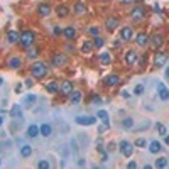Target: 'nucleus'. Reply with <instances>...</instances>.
<instances>
[{
  "label": "nucleus",
  "instance_id": "58836bf2",
  "mask_svg": "<svg viewBox=\"0 0 169 169\" xmlns=\"http://www.w3.org/2000/svg\"><path fill=\"white\" fill-rule=\"evenodd\" d=\"M134 146H135V147H141V149H144V147L147 146V141H146V139H142V137H141V139H137V141L134 142Z\"/></svg>",
  "mask_w": 169,
  "mask_h": 169
},
{
  "label": "nucleus",
  "instance_id": "680f3d73",
  "mask_svg": "<svg viewBox=\"0 0 169 169\" xmlns=\"http://www.w3.org/2000/svg\"><path fill=\"white\" fill-rule=\"evenodd\" d=\"M0 166H2V157H0Z\"/></svg>",
  "mask_w": 169,
  "mask_h": 169
},
{
  "label": "nucleus",
  "instance_id": "f8f14e48",
  "mask_svg": "<svg viewBox=\"0 0 169 169\" xmlns=\"http://www.w3.org/2000/svg\"><path fill=\"white\" fill-rule=\"evenodd\" d=\"M120 39L122 41H132L134 39V31H132L130 26H125L120 29Z\"/></svg>",
  "mask_w": 169,
  "mask_h": 169
},
{
  "label": "nucleus",
  "instance_id": "4be33fe9",
  "mask_svg": "<svg viewBox=\"0 0 169 169\" xmlns=\"http://www.w3.org/2000/svg\"><path fill=\"white\" fill-rule=\"evenodd\" d=\"M39 134H41L39 125H36V123H31V125L27 127V135H29V137H37Z\"/></svg>",
  "mask_w": 169,
  "mask_h": 169
},
{
  "label": "nucleus",
  "instance_id": "3c124183",
  "mask_svg": "<svg viewBox=\"0 0 169 169\" xmlns=\"http://www.w3.org/2000/svg\"><path fill=\"white\" fill-rule=\"evenodd\" d=\"M22 90H24V85H22V83H19L17 86H15V93L20 95V93H22Z\"/></svg>",
  "mask_w": 169,
  "mask_h": 169
},
{
  "label": "nucleus",
  "instance_id": "2f4dec72",
  "mask_svg": "<svg viewBox=\"0 0 169 169\" xmlns=\"http://www.w3.org/2000/svg\"><path fill=\"white\" fill-rule=\"evenodd\" d=\"M97 117H98V120L108 123V113H107L105 110H98V112H97Z\"/></svg>",
  "mask_w": 169,
  "mask_h": 169
},
{
  "label": "nucleus",
  "instance_id": "5fc2aeb1",
  "mask_svg": "<svg viewBox=\"0 0 169 169\" xmlns=\"http://www.w3.org/2000/svg\"><path fill=\"white\" fill-rule=\"evenodd\" d=\"M68 51H69V52H75V47H73L71 44H68Z\"/></svg>",
  "mask_w": 169,
  "mask_h": 169
},
{
  "label": "nucleus",
  "instance_id": "412c9836",
  "mask_svg": "<svg viewBox=\"0 0 169 169\" xmlns=\"http://www.w3.org/2000/svg\"><path fill=\"white\" fill-rule=\"evenodd\" d=\"M157 88H159V98H161L162 102H167V100H169V90L164 86V83H159Z\"/></svg>",
  "mask_w": 169,
  "mask_h": 169
},
{
  "label": "nucleus",
  "instance_id": "f257e3e1",
  "mask_svg": "<svg viewBox=\"0 0 169 169\" xmlns=\"http://www.w3.org/2000/svg\"><path fill=\"white\" fill-rule=\"evenodd\" d=\"M49 73V69H47V64L46 63H41V61H34V63L31 64V75L32 78H44Z\"/></svg>",
  "mask_w": 169,
  "mask_h": 169
},
{
  "label": "nucleus",
  "instance_id": "6ab92c4d",
  "mask_svg": "<svg viewBox=\"0 0 169 169\" xmlns=\"http://www.w3.org/2000/svg\"><path fill=\"white\" fill-rule=\"evenodd\" d=\"M10 117L17 118V120H22V107H20L19 103H15L10 108Z\"/></svg>",
  "mask_w": 169,
  "mask_h": 169
},
{
  "label": "nucleus",
  "instance_id": "c756f323",
  "mask_svg": "<svg viewBox=\"0 0 169 169\" xmlns=\"http://www.w3.org/2000/svg\"><path fill=\"white\" fill-rule=\"evenodd\" d=\"M93 41H85L83 44H81V52H85V54H88V52H92L93 49Z\"/></svg>",
  "mask_w": 169,
  "mask_h": 169
},
{
  "label": "nucleus",
  "instance_id": "f3484780",
  "mask_svg": "<svg viewBox=\"0 0 169 169\" xmlns=\"http://www.w3.org/2000/svg\"><path fill=\"white\" fill-rule=\"evenodd\" d=\"M103 83H105L107 86H115V85L120 83V76H118L117 73H112V75H108V76L103 80Z\"/></svg>",
  "mask_w": 169,
  "mask_h": 169
},
{
  "label": "nucleus",
  "instance_id": "aec40b11",
  "mask_svg": "<svg viewBox=\"0 0 169 169\" xmlns=\"http://www.w3.org/2000/svg\"><path fill=\"white\" fill-rule=\"evenodd\" d=\"M39 130H41V135H44V137H51L52 135V125L51 123H42V125H39Z\"/></svg>",
  "mask_w": 169,
  "mask_h": 169
},
{
  "label": "nucleus",
  "instance_id": "9b49d317",
  "mask_svg": "<svg viewBox=\"0 0 169 169\" xmlns=\"http://www.w3.org/2000/svg\"><path fill=\"white\" fill-rule=\"evenodd\" d=\"M73 90H75V86H73V83H71L69 80L61 81V85H59V93H63V95H71Z\"/></svg>",
  "mask_w": 169,
  "mask_h": 169
},
{
  "label": "nucleus",
  "instance_id": "72a5a7b5",
  "mask_svg": "<svg viewBox=\"0 0 169 169\" xmlns=\"http://www.w3.org/2000/svg\"><path fill=\"white\" fill-rule=\"evenodd\" d=\"M122 127H123V129H132V127H134V118H130V117L123 118V120H122Z\"/></svg>",
  "mask_w": 169,
  "mask_h": 169
},
{
  "label": "nucleus",
  "instance_id": "2eb2a0df",
  "mask_svg": "<svg viewBox=\"0 0 169 169\" xmlns=\"http://www.w3.org/2000/svg\"><path fill=\"white\" fill-rule=\"evenodd\" d=\"M63 36H64L66 41H75V39H76V29L73 27V26L64 27V29H63Z\"/></svg>",
  "mask_w": 169,
  "mask_h": 169
},
{
  "label": "nucleus",
  "instance_id": "e2e57ef3",
  "mask_svg": "<svg viewBox=\"0 0 169 169\" xmlns=\"http://www.w3.org/2000/svg\"><path fill=\"white\" fill-rule=\"evenodd\" d=\"M135 2H144V0H135Z\"/></svg>",
  "mask_w": 169,
  "mask_h": 169
},
{
  "label": "nucleus",
  "instance_id": "37998d69",
  "mask_svg": "<svg viewBox=\"0 0 169 169\" xmlns=\"http://www.w3.org/2000/svg\"><path fill=\"white\" fill-rule=\"evenodd\" d=\"M144 90H146V88H144V85H137V86L134 88V93H135V95H142Z\"/></svg>",
  "mask_w": 169,
  "mask_h": 169
},
{
  "label": "nucleus",
  "instance_id": "1a4fd4ad",
  "mask_svg": "<svg viewBox=\"0 0 169 169\" xmlns=\"http://www.w3.org/2000/svg\"><path fill=\"white\" fill-rule=\"evenodd\" d=\"M118 24H120V20H118L117 17H107L105 19V29L108 32H113L115 29L118 27Z\"/></svg>",
  "mask_w": 169,
  "mask_h": 169
},
{
  "label": "nucleus",
  "instance_id": "4c0bfd02",
  "mask_svg": "<svg viewBox=\"0 0 169 169\" xmlns=\"http://www.w3.org/2000/svg\"><path fill=\"white\" fill-rule=\"evenodd\" d=\"M37 167L39 169H49V167H51V164H49V161H46V159H41L37 162Z\"/></svg>",
  "mask_w": 169,
  "mask_h": 169
},
{
  "label": "nucleus",
  "instance_id": "bb28decb",
  "mask_svg": "<svg viewBox=\"0 0 169 169\" xmlns=\"http://www.w3.org/2000/svg\"><path fill=\"white\" fill-rule=\"evenodd\" d=\"M73 12H75L76 15H83L85 12H86V5L83 2H76L75 3V9H73Z\"/></svg>",
  "mask_w": 169,
  "mask_h": 169
},
{
  "label": "nucleus",
  "instance_id": "e433bc0d",
  "mask_svg": "<svg viewBox=\"0 0 169 169\" xmlns=\"http://www.w3.org/2000/svg\"><path fill=\"white\" fill-rule=\"evenodd\" d=\"M36 100H37V98H36V95H27V98H26V107H32L36 103Z\"/></svg>",
  "mask_w": 169,
  "mask_h": 169
},
{
  "label": "nucleus",
  "instance_id": "423d86ee",
  "mask_svg": "<svg viewBox=\"0 0 169 169\" xmlns=\"http://www.w3.org/2000/svg\"><path fill=\"white\" fill-rule=\"evenodd\" d=\"M144 17H146V10L142 7H134L130 10V19L134 22H141V20H144Z\"/></svg>",
  "mask_w": 169,
  "mask_h": 169
},
{
  "label": "nucleus",
  "instance_id": "5701e85b",
  "mask_svg": "<svg viewBox=\"0 0 169 169\" xmlns=\"http://www.w3.org/2000/svg\"><path fill=\"white\" fill-rule=\"evenodd\" d=\"M20 156L22 157H31L32 156V146H29V144H24V146H20Z\"/></svg>",
  "mask_w": 169,
  "mask_h": 169
},
{
  "label": "nucleus",
  "instance_id": "a878e982",
  "mask_svg": "<svg viewBox=\"0 0 169 169\" xmlns=\"http://www.w3.org/2000/svg\"><path fill=\"white\" fill-rule=\"evenodd\" d=\"M19 39H20V34H19L17 31H9V32H7V41H9L10 44L17 42Z\"/></svg>",
  "mask_w": 169,
  "mask_h": 169
},
{
  "label": "nucleus",
  "instance_id": "393cba45",
  "mask_svg": "<svg viewBox=\"0 0 169 169\" xmlns=\"http://www.w3.org/2000/svg\"><path fill=\"white\" fill-rule=\"evenodd\" d=\"M161 149H162V146H161L159 141H152L149 144V152L151 154H157V152H161Z\"/></svg>",
  "mask_w": 169,
  "mask_h": 169
},
{
  "label": "nucleus",
  "instance_id": "dca6fc26",
  "mask_svg": "<svg viewBox=\"0 0 169 169\" xmlns=\"http://www.w3.org/2000/svg\"><path fill=\"white\" fill-rule=\"evenodd\" d=\"M135 42H137V46L146 47L147 44H149V36H147L146 32H139V34L135 36Z\"/></svg>",
  "mask_w": 169,
  "mask_h": 169
},
{
  "label": "nucleus",
  "instance_id": "603ef678",
  "mask_svg": "<svg viewBox=\"0 0 169 169\" xmlns=\"http://www.w3.org/2000/svg\"><path fill=\"white\" fill-rule=\"evenodd\" d=\"M127 167H130V169H134V167H137V162L135 161H130L129 164H127Z\"/></svg>",
  "mask_w": 169,
  "mask_h": 169
},
{
  "label": "nucleus",
  "instance_id": "09e8293b",
  "mask_svg": "<svg viewBox=\"0 0 169 169\" xmlns=\"http://www.w3.org/2000/svg\"><path fill=\"white\" fill-rule=\"evenodd\" d=\"M92 102H93V103H102V98L98 97V95H93V97H92Z\"/></svg>",
  "mask_w": 169,
  "mask_h": 169
},
{
  "label": "nucleus",
  "instance_id": "6e6552de",
  "mask_svg": "<svg viewBox=\"0 0 169 169\" xmlns=\"http://www.w3.org/2000/svg\"><path fill=\"white\" fill-rule=\"evenodd\" d=\"M166 63H167V52H162V51L156 52V56H154V66L156 68H162Z\"/></svg>",
  "mask_w": 169,
  "mask_h": 169
},
{
  "label": "nucleus",
  "instance_id": "9d476101",
  "mask_svg": "<svg viewBox=\"0 0 169 169\" xmlns=\"http://www.w3.org/2000/svg\"><path fill=\"white\" fill-rule=\"evenodd\" d=\"M22 63H24V61H22V57H20V56H12L10 59L7 61V66H9L10 69H20V68H22Z\"/></svg>",
  "mask_w": 169,
  "mask_h": 169
},
{
  "label": "nucleus",
  "instance_id": "473e14b6",
  "mask_svg": "<svg viewBox=\"0 0 169 169\" xmlns=\"http://www.w3.org/2000/svg\"><path fill=\"white\" fill-rule=\"evenodd\" d=\"M156 129H157V134H159V135H162V137L167 134V129H166V125H164V123H161V122H157V123H156Z\"/></svg>",
  "mask_w": 169,
  "mask_h": 169
},
{
  "label": "nucleus",
  "instance_id": "cd10ccee",
  "mask_svg": "<svg viewBox=\"0 0 169 169\" xmlns=\"http://www.w3.org/2000/svg\"><path fill=\"white\" fill-rule=\"evenodd\" d=\"M100 64L110 66V64H112V56H110L108 52H102V54H100Z\"/></svg>",
  "mask_w": 169,
  "mask_h": 169
},
{
  "label": "nucleus",
  "instance_id": "de8ad7c7",
  "mask_svg": "<svg viewBox=\"0 0 169 169\" xmlns=\"http://www.w3.org/2000/svg\"><path fill=\"white\" fill-rule=\"evenodd\" d=\"M71 149L75 151V152H78V151H80V147H78V144H76V141H75V139L71 141Z\"/></svg>",
  "mask_w": 169,
  "mask_h": 169
},
{
  "label": "nucleus",
  "instance_id": "4468645a",
  "mask_svg": "<svg viewBox=\"0 0 169 169\" xmlns=\"http://www.w3.org/2000/svg\"><path fill=\"white\" fill-rule=\"evenodd\" d=\"M135 63H137V52H135L134 49H129V51L125 52V64L134 66Z\"/></svg>",
  "mask_w": 169,
  "mask_h": 169
},
{
  "label": "nucleus",
  "instance_id": "8fccbe9b",
  "mask_svg": "<svg viewBox=\"0 0 169 169\" xmlns=\"http://www.w3.org/2000/svg\"><path fill=\"white\" fill-rule=\"evenodd\" d=\"M32 85H34V80H32V78H29V80H26V83H24V86H27V88H31Z\"/></svg>",
  "mask_w": 169,
  "mask_h": 169
},
{
  "label": "nucleus",
  "instance_id": "4d7b16f0",
  "mask_svg": "<svg viewBox=\"0 0 169 169\" xmlns=\"http://www.w3.org/2000/svg\"><path fill=\"white\" fill-rule=\"evenodd\" d=\"M134 0H122V3H132Z\"/></svg>",
  "mask_w": 169,
  "mask_h": 169
},
{
  "label": "nucleus",
  "instance_id": "a19ab883",
  "mask_svg": "<svg viewBox=\"0 0 169 169\" xmlns=\"http://www.w3.org/2000/svg\"><path fill=\"white\" fill-rule=\"evenodd\" d=\"M88 34L95 37V36H98V34H100V29H98V27H88Z\"/></svg>",
  "mask_w": 169,
  "mask_h": 169
},
{
  "label": "nucleus",
  "instance_id": "49530a36",
  "mask_svg": "<svg viewBox=\"0 0 169 169\" xmlns=\"http://www.w3.org/2000/svg\"><path fill=\"white\" fill-rule=\"evenodd\" d=\"M100 154H102V162H107V161H108V152H107V151H100Z\"/></svg>",
  "mask_w": 169,
  "mask_h": 169
},
{
  "label": "nucleus",
  "instance_id": "f704fd0d",
  "mask_svg": "<svg viewBox=\"0 0 169 169\" xmlns=\"http://www.w3.org/2000/svg\"><path fill=\"white\" fill-rule=\"evenodd\" d=\"M39 56V49L37 47H34V49H29V51H27V57H29V59H36V57H37Z\"/></svg>",
  "mask_w": 169,
  "mask_h": 169
},
{
  "label": "nucleus",
  "instance_id": "7c9ffc66",
  "mask_svg": "<svg viewBox=\"0 0 169 169\" xmlns=\"http://www.w3.org/2000/svg\"><path fill=\"white\" fill-rule=\"evenodd\" d=\"M93 46L97 47V49H102V47L105 46V39L102 37L100 34H98V36H95V37H93Z\"/></svg>",
  "mask_w": 169,
  "mask_h": 169
},
{
  "label": "nucleus",
  "instance_id": "c9c22d12",
  "mask_svg": "<svg viewBox=\"0 0 169 169\" xmlns=\"http://www.w3.org/2000/svg\"><path fill=\"white\" fill-rule=\"evenodd\" d=\"M167 157H159L157 161H156V167H166L167 166Z\"/></svg>",
  "mask_w": 169,
  "mask_h": 169
},
{
  "label": "nucleus",
  "instance_id": "a18cd8bd",
  "mask_svg": "<svg viewBox=\"0 0 169 169\" xmlns=\"http://www.w3.org/2000/svg\"><path fill=\"white\" fill-rule=\"evenodd\" d=\"M115 149H117V144H115V142H108V147H107V152H113Z\"/></svg>",
  "mask_w": 169,
  "mask_h": 169
},
{
  "label": "nucleus",
  "instance_id": "ea45409f",
  "mask_svg": "<svg viewBox=\"0 0 169 169\" xmlns=\"http://www.w3.org/2000/svg\"><path fill=\"white\" fill-rule=\"evenodd\" d=\"M10 146H12V142L10 141H2L0 142V151H10Z\"/></svg>",
  "mask_w": 169,
  "mask_h": 169
},
{
  "label": "nucleus",
  "instance_id": "c85d7f7f",
  "mask_svg": "<svg viewBox=\"0 0 169 169\" xmlns=\"http://www.w3.org/2000/svg\"><path fill=\"white\" fill-rule=\"evenodd\" d=\"M46 92L47 93H59V85L56 81H51V83L46 85Z\"/></svg>",
  "mask_w": 169,
  "mask_h": 169
},
{
  "label": "nucleus",
  "instance_id": "a211bd4d",
  "mask_svg": "<svg viewBox=\"0 0 169 169\" xmlns=\"http://www.w3.org/2000/svg\"><path fill=\"white\" fill-rule=\"evenodd\" d=\"M69 12H71V10H69L66 5H61V3L56 7V15H57L59 19H66V17L69 15Z\"/></svg>",
  "mask_w": 169,
  "mask_h": 169
},
{
  "label": "nucleus",
  "instance_id": "6e6d98bb",
  "mask_svg": "<svg viewBox=\"0 0 169 169\" xmlns=\"http://www.w3.org/2000/svg\"><path fill=\"white\" fill-rule=\"evenodd\" d=\"M164 142H166L167 144V146H169V135L166 134V135H164Z\"/></svg>",
  "mask_w": 169,
  "mask_h": 169
},
{
  "label": "nucleus",
  "instance_id": "864d4df0",
  "mask_svg": "<svg viewBox=\"0 0 169 169\" xmlns=\"http://www.w3.org/2000/svg\"><path fill=\"white\" fill-rule=\"evenodd\" d=\"M85 164H86V162H85V159H80V161H78V166H81V167H83Z\"/></svg>",
  "mask_w": 169,
  "mask_h": 169
},
{
  "label": "nucleus",
  "instance_id": "13d9d810",
  "mask_svg": "<svg viewBox=\"0 0 169 169\" xmlns=\"http://www.w3.org/2000/svg\"><path fill=\"white\" fill-rule=\"evenodd\" d=\"M2 125H3V117L0 115V127H2Z\"/></svg>",
  "mask_w": 169,
  "mask_h": 169
},
{
  "label": "nucleus",
  "instance_id": "0eeeda50",
  "mask_svg": "<svg viewBox=\"0 0 169 169\" xmlns=\"http://www.w3.org/2000/svg\"><path fill=\"white\" fill-rule=\"evenodd\" d=\"M149 44H151V47L154 49V51H156V49H159L164 44V36L159 34V32H157V34H154V36H151V37H149Z\"/></svg>",
  "mask_w": 169,
  "mask_h": 169
},
{
  "label": "nucleus",
  "instance_id": "0e129e2a",
  "mask_svg": "<svg viewBox=\"0 0 169 169\" xmlns=\"http://www.w3.org/2000/svg\"><path fill=\"white\" fill-rule=\"evenodd\" d=\"M105 2H110V0H105Z\"/></svg>",
  "mask_w": 169,
  "mask_h": 169
},
{
  "label": "nucleus",
  "instance_id": "bf43d9fd",
  "mask_svg": "<svg viewBox=\"0 0 169 169\" xmlns=\"http://www.w3.org/2000/svg\"><path fill=\"white\" fill-rule=\"evenodd\" d=\"M2 85H3V78L0 76V86H2Z\"/></svg>",
  "mask_w": 169,
  "mask_h": 169
},
{
  "label": "nucleus",
  "instance_id": "79ce46f5",
  "mask_svg": "<svg viewBox=\"0 0 169 169\" xmlns=\"http://www.w3.org/2000/svg\"><path fill=\"white\" fill-rule=\"evenodd\" d=\"M107 130H108V123L102 122V125H98V132H100V134H105Z\"/></svg>",
  "mask_w": 169,
  "mask_h": 169
},
{
  "label": "nucleus",
  "instance_id": "ddd939ff",
  "mask_svg": "<svg viewBox=\"0 0 169 169\" xmlns=\"http://www.w3.org/2000/svg\"><path fill=\"white\" fill-rule=\"evenodd\" d=\"M51 12H52V9H51L49 3H39L37 5V14L41 15V17H49Z\"/></svg>",
  "mask_w": 169,
  "mask_h": 169
},
{
  "label": "nucleus",
  "instance_id": "052dcab7",
  "mask_svg": "<svg viewBox=\"0 0 169 169\" xmlns=\"http://www.w3.org/2000/svg\"><path fill=\"white\" fill-rule=\"evenodd\" d=\"M166 76L169 78V66H167V69H166Z\"/></svg>",
  "mask_w": 169,
  "mask_h": 169
},
{
  "label": "nucleus",
  "instance_id": "7ed1b4c3",
  "mask_svg": "<svg viewBox=\"0 0 169 169\" xmlns=\"http://www.w3.org/2000/svg\"><path fill=\"white\" fill-rule=\"evenodd\" d=\"M134 147L135 146L132 142H129V141H122L120 144H118V149H120L123 157H130V156L134 154Z\"/></svg>",
  "mask_w": 169,
  "mask_h": 169
},
{
  "label": "nucleus",
  "instance_id": "20e7f679",
  "mask_svg": "<svg viewBox=\"0 0 169 169\" xmlns=\"http://www.w3.org/2000/svg\"><path fill=\"white\" fill-rule=\"evenodd\" d=\"M51 64L56 66V68H64V66L68 64V56L63 54V52H56L51 59Z\"/></svg>",
  "mask_w": 169,
  "mask_h": 169
},
{
  "label": "nucleus",
  "instance_id": "39448f33",
  "mask_svg": "<svg viewBox=\"0 0 169 169\" xmlns=\"http://www.w3.org/2000/svg\"><path fill=\"white\" fill-rule=\"evenodd\" d=\"M97 120H98V117H86V115H80V117H76L75 118V122L78 123V125H83V127H86V125H95L97 123Z\"/></svg>",
  "mask_w": 169,
  "mask_h": 169
},
{
  "label": "nucleus",
  "instance_id": "c03bdc74",
  "mask_svg": "<svg viewBox=\"0 0 169 169\" xmlns=\"http://www.w3.org/2000/svg\"><path fill=\"white\" fill-rule=\"evenodd\" d=\"M52 34H54L56 37H57V36H61V34H63V29H61L59 26H56L54 29H52Z\"/></svg>",
  "mask_w": 169,
  "mask_h": 169
},
{
  "label": "nucleus",
  "instance_id": "b1692460",
  "mask_svg": "<svg viewBox=\"0 0 169 169\" xmlns=\"http://www.w3.org/2000/svg\"><path fill=\"white\" fill-rule=\"evenodd\" d=\"M69 102H71L73 105H78L81 102V92H78V90H73L71 95H69Z\"/></svg>",
  "mask_w": 169,
  "mask_h": 169
},
{
  "label": "nucleus",
  "instance_id": "f03ea898",
  "mask_svg": "<svg viewBox=\"0 0 169 169\" xmlns=\"http://www.w3.org/2000/svg\"><path fill=\"white\" fill-rule=\"evenodd\" d=\"M34 41H36V32L34 31H22L20 32V39H19L20 46L31 47L32 44H34Z\"/></svg>",
  "mask_w": 169,
  "mask_h": 169
}]
</instances>
